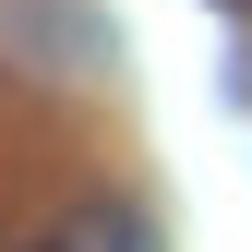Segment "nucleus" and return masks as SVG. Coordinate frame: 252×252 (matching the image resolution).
Returning <instances> with one entry per match:
<instances>
[{"label":"nucleus","instance_id":"f257e3e1","mask_svg":"<svg viewBox=\"0 0 252 252\" xmlns=\"http://www.w3.org/2000/svg\"><path fill=\"white\" fill-rule=\"evenodd\" d=\"M48 240H60V252H156V228H144L132 204H108V192H96V204H72Z\"/></svg>","mask_w":252,"mask_h":252},{"label":"nucleus","instance_id":"f03ea898","mask_svg":"<svg viewBox=\"0 0 252 252\" xmlns=\"http://www.w3.org/2000/svg\"><path fill=\"white\" fill-rule=\"evenodd\" d=\"M0 252H60V240H0Z\"/></svg>","mask_w":252,"mask_h":252},{"label":"nucleus","instance_id":"7ed1b4c3","mask_svg":"<svg viewBox=\"0 0 252 252\" xmlns=\"http://www.w3.org/2000/svg\"><path fill=\"white\" fill-rule=\"evenodd\" d=\"M216 12H252V0H216Z\"/></svg>","mask_w":252,"mask_h":252}]
</instances>
